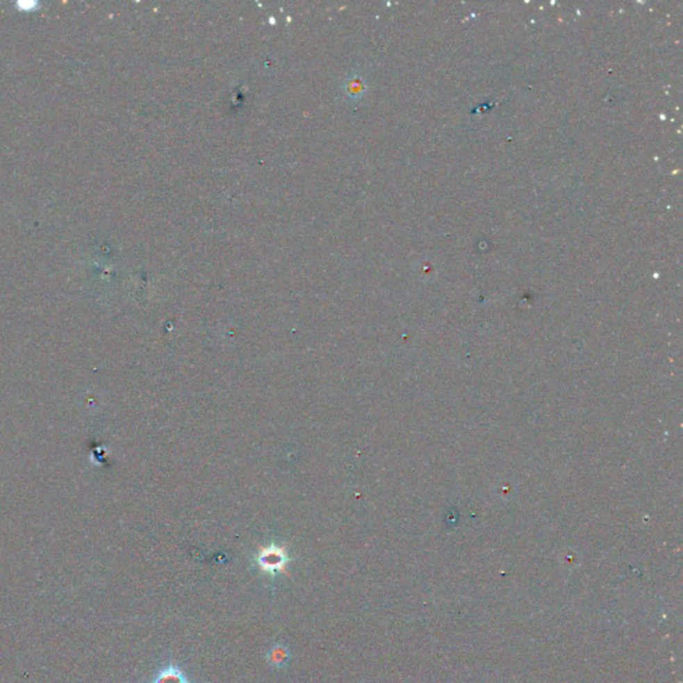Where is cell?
Returning a JSON list of instances; mask_svg holds the SVG:
<instances>
[{"label":"cell","instance_id":"1","mask_svg":"<svg viewBox=\"0 0 683 683\" xmlns=\"http://www.w3.org/2000/svg\"><path fill=\"white\" fill-rule=\"evenodd\" d=\"M288 562L290 558L287 552L282 548H277V546H270L267 549H263L256 557V563L261 571L270 577H275L278 573L284 571L286 565Z\"/></svg>","mask_w":683,"mask_h":683},{"label":"cell","instance_id":"2","mask_svg":"<svg viewBox=\"0 0 683 683\" xmlns=\"http://www.w3.org/2000/svg\"><path fill=\"white\" fill-rule=\"evenodd\" d=\"M151 683H192L184 673L183 667L175 664L172 659L161 667L152 677Z\"/></svg>","mask_w":683,"mask_h":683},{"label":"cell","instance_id":"3","mask_svg":"<svg viewBox=\"0 0 683 683\" xmlns=\"http://www.w3.org/2000/svg\"><path fill=\"white\" fill-rule=\"evenodd\" d=\"M291 659V652L286 643H275L267 652L268 664L278 670H282L288 665Z\"/></svg>","mask_w":683,"mask_h":683}]
</instances>
